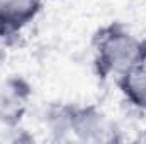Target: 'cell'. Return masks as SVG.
Returning a JSON list of instances; mask_svg holds the SVG:
<instances>
[{
    "instance_id": "6da1fadb",
    "label": "cell",
    "mask_w": 146,
    "mask_h": 144,
    "mask_svg": "<svg viewBox=\"0 0 146 144\" xmlns=\"http://www.w3.org/2000/svg\"><path fill=\"white\" fill-rule=\"evenodd\" d=\"M94 68L100 80L115 78L146 61V39L133 34L122 22L102 26L92 41Z\"/></svg>"
},
{
    "instance_id": "7a4b0ae2",
    "label": "cell",
    "mask_w": 146,
    "mask_h": 144,
    "mask_svg": "<svg viewBox=\"0 0 146 144\" xmlns=\"http://www.w3.org/2000/svg\"><path fill=\"white\" fill-rule=\"evenodd\" d=\"M87 144L121 143L122 131L109 115L95 104H70L68 141Z\"/></svg>"
},
{
    "instance_id": "3957f363",
    "label": "cell",
    "mask_w": 146,
    "mask_h": 144,
    "mask_svg": "<svg viewBox=\"0 0 146 144\" xmlns=\"http://www.w3.org/2000/svg\"><path fill=\"white\" fill-rule=\"evenodd\" d=\"M33 98V85L21 75H10L0 81V124L17 129Z\"/></svg>"
},
{
    "instance_id": "277c9868",
    "label": "cell",
    "mask_w": 146,
    "mask_h": 144,
    "mask_svg": "<svg viewBox=\"0 0 146 144\" xmlns=\"http://www.w3.org/2000/svg\"><path fill=\"white\" fill-rule=\"evenodd\" d=\"M42 10V0H0V41L10 42Z\"/></svg>"
},
{
    "instance_id": "5b68a950",
    "label": "cell",
    "mask_w": 146,
    "mask_h": 144,
    "mask_svg": "<svg viewBox=\"0 0 146 144\" xmlns=\"http://www.w3.org/2000/svg\"><path fill=\"white\" fill-rule=\"evenodd\" d=\"M114 80L124 98L134 108L146 112V61L115 76Z\"/></svg>"
},
{
    "instance_id": "8992f818",
    "label": "cell",
    "mask_w": 146,
    "mask_h": 144,
    "mask_svg": "<svg viewBox=\"0 0 146 144\" xmlns=\"http://www.w3.org/2000/svg\"><path fill=\"white\" fill-rule=\"evenodd\" d=\"M2 44H5V42H2V41H0V61H2V59H3V56H5V53L2 51V49H3V48H2Z\"/></svg>"
},
{
    "instance_id": "52a82bcc",
    "label": "cell",
    "mask_w": 146,
    "mask_h": 144,
    "mask_svg": "<svg viewBox=\"0 0 146 144\" xmlns=\"http://www.w3.org/2000/svg\"><path fill=\"white\" fill-rule=\"evenodd\" d=\"M143 141H146V134H145V137H143Z\"/></svg>"
}]
</instances>
